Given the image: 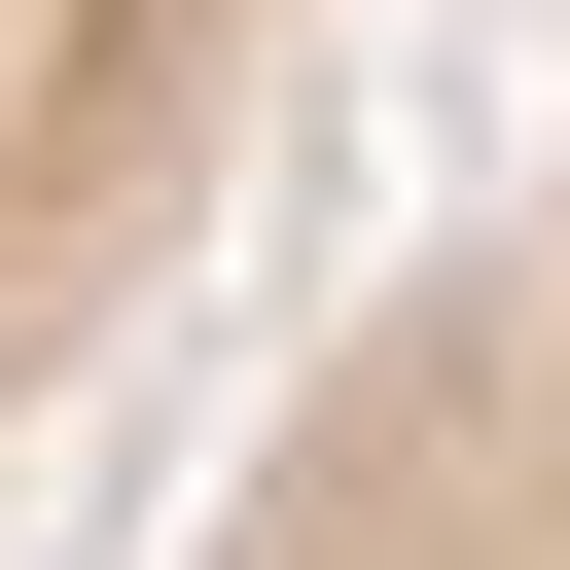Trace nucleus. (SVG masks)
<instances>
[{
    "label": "nucleus",
    "instance_id": "obj_2",
    "mask_svg": "<svg viewBox=\"0 0 570 570\" xmlns=\"http://www.w3.org/2000/svg\"><path fill=\"white\" fill-rule=\"evenodd\" d=\"M107 570H570V142L463 178L392 285H321Z\"/></svg>",
    "mask_w": 570,
    "mask_h": 570
},
{
    "label": "nucleus",
    "instance_id": "obj_1",
    "mask_svg": "<svg viewBox=\"0 0 570 570\" xmlns=\"http://www.w3.org/2000/svg\"><path fill=\"white\" fill-rule=\"evenodd\" d=\"M356 36L392 0H0V534L178 392V321L285 214V142H321Z\"/></svg>",
    "mask_w": 570,
    "mask_h": 570
}]
</instances>
